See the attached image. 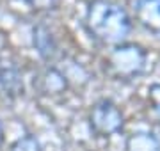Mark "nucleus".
<instances>
[{"label": "nucleus", "instance_id": "1", "mask_svg": "<svg viewBox=\"0 0 160 151\" xmlns=\"http://www.w3.org/2000/svg\"><path fill=\"white\" fill-rule=\"evenodd\" d=\"M86 25L98 41L105 45H123L132 29L126 11L110 0H94L86 12Z\"/></svg>", "mask_w": 160, "mask_h": 151}, {"label": "nucleus", "instance_id": "2", "mask_svg": "<svg viewBox=\"0 0 160 151\" xmlns=\"http://www.w3.org/2000/svg\"><path fill=\"white\" fill-rule=\"evenodd\" d=\"M148 53L137 45H118L107 57V71L114 78H133L146 68Z\"/></svg>", "mask_w": 160, "mask_h": 151}, {"label": "nucleus", "instance_id": "3", "mask_svg": "<svg viewBox=\"0 0 160 151\" xmlns=\"http://www.w3.org/2000/svg\"><path fill=\"white\" fill-rule=\"evenodd\" d=\"M89 123L91 128L102 137L118 134L123 128V114L109 100H102L92 107L89 114Z\"/></svg>", "mask_w": 160, "mask_h": 151}, {"label": "nucleus", "instance_id": "4", "mask_svg": "<svg viewBox=\"0 0 160 151\" xmlns=\"http://www.w3.org/2000/svg\"><path fill=\"white\" fill-rule=\"evenodd\" d=\"M135 16L146 29L160 32V0H132Z\"/></svg>", "mask_w": 160, "mask_h": 151}, {"label": "nucleus", "instance_id": "5", "mask_svg": "<svg viewBox=\"0 0 160 151\" xmlns=\"http://www.w3.org/2000/svg\"><path fill=\"white\" fill-rule=\"evenodd\" d=\"M32 39H34V46L38 50L41 57L45 61H50L53 59L55 52H57V45H55V39L45 25H36L34 30H32Z\"/></svg>", "mask_w": 160, "mask_h": 151}, {"label": "nucleus", "instance_id": "6", "mask_svg": "<svg viewBox=\"0 0 160 151\" xmlns=\"http://www.w3.org/2000/svg\"><path fill=\"white\" fill-rule=\"evenodd\" d=\"M66 87H68L66 76L55 68L45 70V73L39 76V89L45 94H61L66 91Z\"/></svg>", "mask_w": 160, "mask_h": 151}, {"label": "nucleus", "instance_id": "7", "mask_svg": "<svg viewBox=\"0 0 160 151\" xmlns=\"http://www.w3.org/2000/svg\"><path fill=\"white\" fill-rule=\"evenodd\" d=\"M126 151H160V140L153 134L139 132L126 139Z\"/></svg>", "mask_w": 160, "mask_h": 151}, {"label": "nucleus", "instance_id": "8", "mask_svg": "<svg viewBox=\"0 0 160 151\" xmlns=\"http://www.w3.org/2000/svg\"><path fill=\"white\" fill-rule=\"evenodd\" d=\"M0 87L9 96H16L23 91V82L14 68H4L0 71Z\"/></svg>", "mask_w": 160, "mask_h": 151}, {"label": "nucleus", "instance_id": "9", "mask_svg": "<svg viewBox=\"0 0 160 151\" xmlns=\"http://www.w3.org/2000/svg\"><path fill=\"white\" fill-rule=\"evenodd\" d=\"M148 101H149V114L155 124L160 128V84L151 85L148 91Z\"/></svg>", "mask_w": 160, "mask_h": 151}, {"label": "nucleus", "instance_id": "10", "mask_svg": "<svg viewBox=\"0 0 160 151\" xmlns=\"http://www.w3.org/2000/svg\"><path fill=\"white\" fill-rule=\"evenodd\" d=\"M11 151H43L41 149L39 140L34 135H23L22 139H18L14 144L11 146Z\"/></svg>", "mask_w": 160, "mask_h": 151}, {"label": "nucleus", "instance_id": "11", "mask_svg": "<svg viewBox=\"0 0 160 151\" xmlns=\"http://www.w3.org/2000/svg\"><path fill=\"white\" fill-rule=\"evenodd\" d=\"M23 2L36 11H53L59 6V0H23Z\"/></svg>", "mask_w": 160, "mask_h": 151}, {"label": "nucleus", "instance_id": "12", "mask_svg": "<svg viewBox=\"0 0 160 151\" xmlns=\"http://www.w3.org/2000/svg\"><path fill=\"white\" fill-rule=\"evenodd\" d=\"M2 142H4V124L0 121V146H2Z\"/></svg>", "mask_w": 160, "mask_h": 151}]
</instances>
